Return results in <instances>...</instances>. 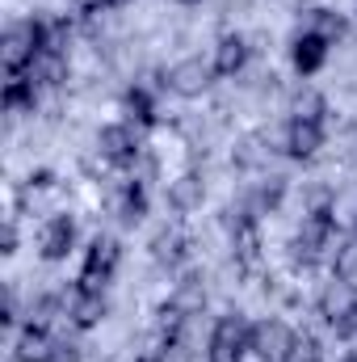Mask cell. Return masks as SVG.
Returning a JSON list of instances; mask_svg holds the SVG:
<instances>
[{"label": "cell", "instance_id": "cb8c5ba5", "mask_svg": "<svg viewBox=\"0 0 357 362\" xmlns=\"http://www.w3.org/2000/svg\"><path fill=\"white\" fill-rule=\"evenodd\" d=\"M286 362H324V350H320V341L311 337V333H298L294 337V346H290V358Z\"/></svg>", "mask_w": 357, "mask_h": 362}, {"label": "cell", "instance_id": "9c48e42d", "mask_svg": "<svg viewBox=\"0 0 357 362\" xmlns=\"http://www.w3.org/2000/svg\"><path fill=\"white\" fill-rule=\"evenodd\" d=\"M324 144V122H311V118H290L286 127V152L294 160H311Z\"/></svg>", "mask_w": 357, "mask_h": 362}, {"label": "cell", "instance_id": "d6986e66", "mask_svg": "<svg viewBox=\"0 0 357 362\" xmlns=\"http://www.w3.org/2000/svg\"><path fill=\"white\" fill-rule=\"evenodd\" d=\"M332 278L357 291V240H345V245L337 249V257H332Z\"/></svg>", "mask_w": 357, "mask_h": 362}, {"label": "cell", "instance_id": "ffe728a7", "mask_svg": "<svg viewBox=\"0 0 357 362\" xmlns=\"http://www.w3.org/2000/svg\"><path fill=\"white\" fill-rule=\"evenodd\" d=\"M143 215H147V189H143V181H126V189H122V219L139 223Z\"/></svg>", "mask_w": 357, "mask_h": 362}, {"label": "cell", "instance_id": "603a6c76", "mask_svg": "<svg viewBox=\"0 0 357 362\" xmlns=\"http://www.w3.org/2000/svg\"><path fill=\"white\" fill-rule=\"evenodd\" d=\"M324 110H328V105H324V97H320V93H298V97H294V118H311V122H324Z\"/></svg>", "mask_w": 357, "mask_h": 362}, {"label": "cell", "instance_id": "9a60e30c", "mask_svg": "<svg viewBox=\"0 0 357 362\" xmlns=\"http://www.w3.org/2000/svg\"><path fill=\"white\" fill-rule=\"evenodd\" d=\"M202 198H206V185H202L198 173H181L177 181H169V206L181 211V215L198 211V206H202Z\"/></svg>", "mask_w": 357, "mask_h": 362}, {"label": "cell", "instance_id": "ba28073f", "mask_svg": "<svg viewBox=\"0 0 357 362\" xmlns=\"http://www.w3.org/2000/svg\"><path fill=\"white\" fill-rule=\"evenodd\" d=\"M105 312H109L105 295H101V291H85V286L76 282V291L68 295V320H72L76 329H92V325L105 320Z\"/></svg>", "mask_w": 357, "mask_h": 362}, {"label": "cell", "instance_id": "277c9868", "mask_svg": "<svg viewBox=\"0 0 357 362\" xmlns=\"http://www.w3.org/2000/svg\"><path fill=\"white\" fill-rule=\"evenodd\" d=\"M118 262H122V245H118L114 236H97L89 245V253H85L80 286H85V291H105V282L114 278Z\"/></svg>", "mask_w": 357, "mask_h": 362}, {"label": "cell", "instance_id": "484cf974", "mask_svg": "<svg viewBox=\"0 0 357 362\" xmlns=\"http://www.w3.org/2000/svg\"><path fill=\"white\" fill-rule=\"evenodd\" d=\"M332 329H337V337L353 341V337H357V303L349 308V312H345V316H341V320H337V325H332Z\"/></svg>", "mask_w": 357, "mask_h": 362}, {"label": "cell", "instance_id": "d4e9b609", "mask_svg": "<svg viewBox=\"0 0 357 362\" xmlns=\"http://www.w3.org/2000/svg\"><path fill=\"white\" fill-rule=\"evenodd\" d=\"M282 194H286V185H282V177H273L269 185H261V194H257V206H265V211H273V206L282 202Z\"/></svg>", "mask_w": 357, "mask_h": 362}, {"label": "cell", "instance_id": "4316f807", "mask_svg": "<svg viewBox=\"0 0 357 362\" xmlns=\"http://www.w3.org/2000/svg\"><path fill=\"white\" fill-rule=\"evenodd\" d=\"M51 362H80V350H76V346H68V341H59Z\"/></svg>", "mask_w": 357, "mask_h": 362}, {"label": "cell", "instance_id": "5b68a950", "mask_svg": "<svg viewBox=\"0 0 357 362\" xmlns=\"http://www.w3.org/2000/svg\"><path fill=\"white\" fill-rule=\"evenodd\" d=\"M294 337H298V333H294L286 320H261V325H253V354L261 362H286Z\"/></svg>", "mask_w": 357, "mask_h": 362}, {"label": "cell", "instance_id": "7a4b0ae2", "mask_svg": "<svg viewBox=\"0 0 357 362\" xmlns=\"http://www.w3.org/2000/svg\"><path fill=\"white\" fill-rule=\"evenodd\" d=\"M332 245H337V219H332V211H328V206H315V211L303 219L298 236H294V262L315 266Z\"/></svg>", "mask_w": 357, "mask_h": 362}, {"label": "cell", "instance_id": "8fae6325", "mask_svg": "<svg viewBox=\"0 0 357 362\" xmlns=\"http://www.w3.org/2000/svg\"><path fill=\"white\" fill-rule=\"evenodd\" d=\"M328 38H320L315 30H307V34H298L294 38V51H290V59H294V68H298V76H315L324 64H328Z\"/></svg>", "mask_w": 357, "mask_h": 362}, {"label": "cell", "instance_id": "7c38bea8", "mask_svg": "<svg viewBox=\"0 0 357 362\" xmlns=\"http://www.w3.org/2000/svg\"><path fill=\"white\" fill-rule=\"evenodd\" d=\"M55 346L59 341H51V333H47V325H25L21 329V337H17V346H13V358L17 362H51L55 358Z\"/></svg>", "mask_w": 357, "mask_h": 362}, {"label": "cell", "instance_id": "8992f818", "mask_svg": "<svg viewBox=\"0 0 357 362\" xmlns=\"http://www.w3.org/2000/svg\"><path fill=\"white\" fill-rule=\"evenodd\" d=\"M97 148H101V156H105L114 169H131V165L139 160V135H135V127H126V122L105 127V131L97 135Z\"/></svg>", "mask_w": 357, "mask_h": 362}, {"label": "cell", "instance_id": "3957f363", "mask_svg": "<svg viewBox=\"0 0 357 362\" xmlns=\"http://www.w3.org/2000/svg\"><path fill=\"white\" fill-rule=\"evenodd\" d=\"M253 350V329L240 316H223L210 333L206 346V362H244V354Z\"/></svg>", "mask_w": 357, "mask_h": 362}, {"label": "cell", "instance_id": "30bf717a", "mask_svg": "<svg viewBox=\"0 0 357 362\" xmlns=\"http://www.w3.org/2000/svg\"><path fill=\"white\" fill-rule=\"evenodd\" d=\"M72 245H76V219L72 215H55L47 223V232H42L38 253H42V262H63L72 253Z\"/></svg>", "mask_w": 357, "mask_h": 362}, {"label": "cell", "instance_id": "2e32d148", "mask_svg": "<svg viewBox=\"0 0 357 362\" xmlns=\"http://www.w3.org/2000/svg\"><path fill=\"white\" fill-rule=\"evenodd\" d=\"M152 257H156L160 266H181V262L189 257V236H185L181 228H164V232L152 240Z\"/></svg>", "mask_w": 357, "mask_h": 362}, {"label": "cell", "instance_id": "6da1fadb", "mask_svg": "<svg viewBox=\"0 0 357 362\" xmlns=\"http://www.w3.org/2000/svg\"><path fill=\"white\" fill-rule=\"evenodd\" d=\"M51 47H55V42H51L47 21L30 17V21H21V25L4 30L0 64H4V72H8V76H21V72H30V68H34V59H38L42 51H51Z\"/></svg>", "mask_w": 357, "mask_h": 362}, {"label": "cell", "instance_id": "f1b7e54d", "mask_svg": "<svg viewBox=\"0 0 357 362\" xmlns=\"http://www.w3.org/2000/svg\"><path fill=\"white\" fill-rule=\"evenodd\" d=\"M177 4H202V0H177Z\"/></svg>", "mask_w": 357, "mask_h": 362}, {"label": "cell", "instance_id": "5bb4252c", "mask_svg": "<svg viewBox=\"0 0 357 362\" xmlns=\"http://www.w3.org/2000/svg\"><path fill=\"white\" fill-rule=\"evenodd\" d=\"M231 245H236V257L240 262H257V249H261V232H257V215L253 211H240L236 223H231Z\"/></svg>", "mask_w": 357, "mask_h": 362}, {"label": "cell", "instance_id": "83f0119b", "mask_svg": "<svg viewBox=\"0 0 357 362\" xmlns=\"http://www.w3.org/2000/svg\"><path fill=\"white\" fill-rule=\"evenodd\" d=\"M0 253H4V257L17 253V228H13V223H4V249H0Z\"/></svg>", "mask_w": 357, "mask_h": 362}, {"label": "cell", "instance_id": "4fadbf2b", "mask_svg": "<svg viewBox=\"0 0 357 362\" xmlns=\"http://www.w3.org/2000/svg\"><path fill=\"white\" fill-rule=\"evenodd\" d=\"M248 64V42L240 34H223L214 47V76H236Z\"/></svg>", "mask_w": 357, "mask_h": 362}, {"label": "cell", "instance_id": "52a82bcc", "mask_svg": "<svg viewBox=\"0 0 357 362\" xmlns=\"http://www.w3.org/2000/svg\"><path fill=\"white\" fill-rule=\"evenodd\" d=\"M210 81H214V64H206V59H181L169 68V76H164V85L177 93V97H202V93L210 89Z\"/></svg>", "mask_w": 357, "mask_h": 362}, {"label": "cell", "instance_id": "7402d4cb", "mask_svg": "<svg viewBox=\"0 0 357 362\" xmlns=\"http://www.w3.org/2000/svg\"><path fill=\"white\" fill-rule=\"evenodd\" d=\"M311 30L320 34V38H328V42H337L341 34H345V21L332 13V8H311Z\"/></svg>", "mask_w": 357, "mask_h": 362}, {"label": "cell", "instance_id": "e0dca14e", "mask_svg": "<svg viewBox=\"0 0 357 362\" xmlns=\"http://www.w3.org/2000/svg\"><path fill=\"white\" fill-rule=\"evenodd\" d=\"M0 101H4V110H34V101H38V89H34V76L30 72H21V76H8V85L0 93Z\"/></svg>", "mask_w": 357, "mask_h": 362}, {"label": "cell", "instance_id": "ac0fdd59", "mask_svg": "<svg viewBox=\"0 0 357 362\" xmlns=\"http://www.w3.org/2000/svg\"><path fill=\"white\" fill-rule=\"evenodd\" d=\"M353 303H357V295H353V286H345V282H332V286L320 295V312H324V320H328V325H337Z\"/></svg>", "mask_w": 357, "mask_h": 362}, {"label": "cell", "instance_id": "44dd1931", "mask_svg": "<svg viewBox=\"0 0 357 362\" xmlns=\"http://www.w3.org/2000/svg\"><path fill=\"white\" fill-rule=\"evenodd\" d=\"M126 110H131V118L139 127H152L156 122V101H152L147 89H126Z\"/></svg>", "mask_w": 357, "mask_h": 362}, {"label": "cell", "instance_id": "f546056e", "mask_svg": "<svg viewBox=\"0 0 357 362\" xmlns=\"http://www.w3.org/2000/svg\"><path fill=\"white\" fill-rule=\"evenodd\" d=\"M353 13H357V8H353Z\"/></svg>", "mask_w": 357, "mask_h": 362}]
</instances>
